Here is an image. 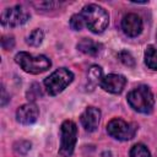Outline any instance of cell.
Returning a JSON list of instances; mask_svg holds the SVG:
<instances>
[{"label":"cell","mask_w":157,"mask_h":157,"mask_svg":"<svg viewBox=\"0 0 157 157\" xmlns=\"http://www.w3.org/2000/svg\"><path fill=\"white\" fill-rule=\"evenodd\" d=\"M80 15L83 18L85 26L93 33H102L109 23V15L108 12L99 5L90 4L86 5Z\"/></svg>","instance_id":"obj_1"},{"label":"cell","mask_w":157,"mask_h":157,"mask_svg":"<svg viewBox=\"0 0 157 157\" xmlns=\"http://www.w3.org/2000/svg\"><path fill=\"white\" fill-rule=\"evenodd\" d=\"M128 103L130 104V107L139 112V113H144V114H148L152 112L153 105H155V98H153V93L150 90L148 86L146 85H140L136 88H134L132 91L129 92L128 94Z\"/></svg>","instance_id":"obj_2"},{"label":"cell","mask_w":157,"mask_h":157,"mask_svg":"<svg viewBox=\"0 0 157 157\" xmlns=\"http://www.w3.org/2000/svg\"><path fill=\"white\" fill-rule=\"evenodd\" d=\"M15 61L20 67L28 74H42L52 66L50 59L45 55H32L26 52H20L15 55Z\"/></svg>","instance_id":"obj_3"},{"label":"cell","mask_w":157,"mask_h":157,"mask_svg":"<svg viewBox=\"0 0 157 157\" xmlns=\"http://www.w3.org/2000/svg\"><path fill=\"white\" fill-rule=\"evenodd\" d=\"M72 80L74 74L65 67H60L44 80V86L50 96H56L63 92L72 82Z\"/></svg>","instance_id":"obj_4"},{"label":"cell","mask_w":157,"mask_h":157,"mask_svg":"<svg viewBox=\"0 0 157 157\" xmlns=\"http://www.w3.org/2000/svg\"><path fill=\"white\" fill-rule=\"evenodd\" d=\"M60 148L59 155L70 157L77 141V126L72 120H65L60 126Z\"/></svg>","instance_id":"obj_5"},{"label":"cell","mask_w":157,"mask_h":157,"mask_svg":"<svg viewBox=\"0 0 157 157\" xmlns=\"http://www.w3.org/2000/svg\"><path fill=\"white\" fill-rule=\"evenodd\" d=\"M136 130H137L136 124L126 123L120 118H114L107 124V132L112 137L120 141H126L132 139L136 134Z\"/></svg>","instance_id":"obj_6"},{"label":"cell","mask_w":157,"mask_h":157,"mask_svg":"<svg viewBox=\"0 0 157 157\" xmlns=\"http://www.w3.org/2000/svg\"><path fill=\"white\" fill-rule=\"evenodd\" d=\"M29 12L21 5L7 7L1 12V25L5 27H17L26 23L29 20Z\"/></svg>","instance_id":"obj_7"},{"label":"cell","mask_w":157,"mask_h":157,"mask_svg":"<svg viewBox=\"0 0 157 157\" xmlns=\"http://www.w3.org/2000/svg\"><path fill=\"white\" fill-rule=\"evenodd\" d=\"M99 85L104 91H107L109 93L118 94V93L123 92V90L126 85V78H125V76L119 75V74H109L107 76H103Z\"/></svg>","instance_id":"obj_8"},{"label":"cell","mask_w":157,"mask_h":157,"mask_svg":"<svg viewBox=\"0 0 157 157\" xmlns=\"http://www.w3.org/2000/svg\"><path fill=\"white\" fill-rule=\"evenodd\" d=\"M121 29L129 37H136L142 31V20L136 13H128L121 20Z\"/></svg>","instance_id":"obj_9"},{"label":"cell","mask_w":157,"mask_h":157,"mask_svg":"<svg viewBox=\"0 0 157 157\" xmlns=\"http://www.w3.org/2000/svg\"><path fill=\"white\" fill-rule=\"evenodd\" d=\"M39 115V109L34 103H26L16 110V119L23 125L33 124Z\"/></svg>","instance_id":"obj_10"},{"label":"cell","mask_w":157,"mask_h":157,"mask_svg":"<svg viewBox=\"0 0 157 157\" xmlns=\"http://www.w3.org/2000/svg\"><path fill=\"white\" fill-rule=\"evenodd\" d=\"M80 119H81V124L85 128V130H87L88 132L96 131L99 125V120H101V110L94 107H87L85 112L81 114Z\"/></svg>","instance_id":"obj_11"},{"label":"cell","mask_w":157,"mask_h":157,"mask_svg":"<svg viewBox=\"0 0 157 157\" xmlns=\"http://www.w3.org/2000/svg\"><path fill=\"white\" fill-rule=\"evenodd\" d=\"M77 49L87 55H92V56H96L99 54V52L102 50V44L90 39V38H83L78 42L77 44Z\"/></svg>","instance_id":"obj_12"},{"label":"cell","mask_w":157,"mask_h":157,"mask_svg":"<svg viewBox=\"0 0 157 157\" xmlns=\"http://www.w3.org/2000/svg\"><path fill=\"white\" fill-rule=\"evenodd\" d=\"M145 64L151 70H157V49L153 45H148L145 50Z\"/></svg>","instance_id":"obj_13"},{"label":"cell","mask_w":157,"mask_h":157,"mask_svg":"<svg viewBox=\"0 0 157 157\" xmlns=\"http://www.w3.org/2000/svg\"><path fill=\"white\" fill-rule=\"evenodd\" d=\"M102 78H103V71L101 66L92 65L88 70V82L92 83V86H96L97 83H101Z\"/></svg>","instance_id":"obj_14"},{"label":"cell","mask_w":157,"mask_h":157,"mask_svg":"<svg viewBox=\"0 0 157 157\" xmlns=\"http://www.w3.org/2000/svg\"><path fill=\"white\" fill-rule=\"evenodd\" d=\"M43 39H44V33H43V31L39 29V28H36L34 31H32V32L29 33V36L27 37V40H26V42H27V44H29V45H32V47H38V45L42 44Z\"/></svg>","instance_id":"obj_15"},{"label":"cell","mask_w":157,"mask_h":157,"mask_svg":"<svg viewBox=\"0 0 157 157\" xmlns=\"http://www.w3.org/2000/svg\"><path fill=\"white\" fill-rule=\"evenodd\" d=\"M130 157H151V153L145 145L136 144L130 150Z\"/></svg>","instance_id":"obj_16"},{"label":"cell","mask_w":157,"mask_h":157,"mask_svg":"<svg viewBox=\"0 0 157 157\" xmlns=\"http://www.w3.org/2000/svg\"><path fill=\"white\" fill-rule=\"evenodd\" d=\"M118 58H119V60H120L124 65H126V66H129V67L135 66V59H134V56H132L128 50H121V52H119V53H118Z\"/></svg>","instance_id":"obj_17"},{"label":"cell","mask_w":157,"mask_h":157,"mask_svg":"<svg viewBox=\"0 0 157 157\" xmlns=\"http://www.w3.org/2000/svg\"><path fill=\"white\" fill-rule=\"evenodd\" d=\"M70 27L74 31H81L85 27L83 18H82V16L80 13H76V15L71 16V18H70Z\"/></svg>","instance_id":"obj_18"},{"label":"cell","mask_w":157,"mask_h":157,"mask_svg":"<svg viewBox=\"0 0 157 157\" xmlns=\"http://www.w3.org/2000/svg\"><path fill=\"white\" fill-rule=\"evenodd\" d=\"M13 148L15 151L18 153V155H26L29 150H31V142L29 141H25V140H21L18 142H16L13 145Z\"/></svg>","instance_id":"obj_19"},{"label":"cell","mask_w":157,"mask_h":157,"mask_svg":"<svg viewBox=\"0 0 157 157\" xmlns=\"http://www.w3.org/2000/svg\"><path fill=\"white\" fill-rule=\"evenodd\" d=\"M39 96H42V91H40V87H39V85H37V83H33V85L31 86L29 91L27 92V97H28V99L33 101V99H36V98H37V97H39Z\"/></svg>","instance_id":"obj_20"},{"label":"cell","mask_w":157,"mask_h":157,"mask_svg":"<svg viewBox=\"0 0 157 157\" xmlns=\"http://www.w3.org/2000/svg\"><path fill=\"white\" fill-rule=\"evenodd\" d=\"M1 45H2V48L4 49H6V50H9V49H12L13 48V45H15V39H13V37H2V39H1Z\"/></svg>","instance_id":"obj_21"},{"label":"cell","mask_w":157,"mask_h":157,"mask_svg":"<svg viewBox=\"0 0 157 157\" xmlns=\"http://www.w3.org/2000/svg\"><path fill=\"white\" fill-rule=\"evenodd\" d=\"M9 99H10V98H7L6 91H5V88L2 87V90H1V105H5V104H6V102H7Z\"/></svg>","instance_id":"obj_22"}]
</instances>
